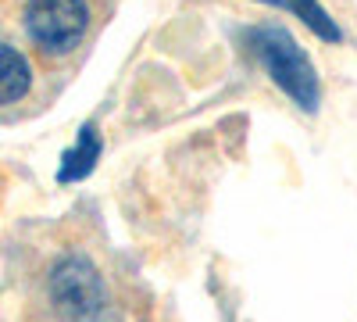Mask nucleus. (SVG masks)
<instances>
[{
  "mask_svg": "<svg viewBox=\"0 0 357 322\" xmlns=\"http://www.w3.org/2000/svg\"><path fill=\"white\" fill-rule=\"evenodd\" d=\"M254 57L264 65V72L272 75L282 90L301 104L304 111H318V72L311 65V57L304 54V47L296 43L282 25H257L247 33Z\"/></svg>",
  "mask_w": 357,
  "mask_h": 322,
  "instance_id": "obj_1",
  "label": "nucleus"
},
{
  "mask_svg": "<svg viewBox=\"0 0 357 322\" xmlns=\"http://www.w3.org/2000/svg\"><path fill=\"white\" fill-rule=\"evenodd\" d=\"M47 294L54 312L65 322H97L107 308V286L97 265L82 254H65L50 269Z\"/></svg>",
  "mask_w": 357,
  "mask_h": 322,
  "instance_id": "obj_2",
  "label": "nucleus"
},
{
  "mask_svg": "<svg viewBox=\"0 0 357 322\" xmlns=\"http://www.w3.org/2000/svg\"><path fill=\"white\" fill-rule=\"evenodd\" d=\"M89 25L86 0H29L25 4V29L36 47L47 54H68L79 47Z\"/></svg>",
  "mask_w": 357,
  "mask_h": 322,
  "instance_id": "obj_3",
  "label": "nucleus"
},
{
  "mask_svg": "<svg viewBox=\"0 0 357 322\" xmlns=\"http://www.w3.org/2000/svg\"><path fill=\"white\" fill-rule=\"evenodd\" d=\"M100 136L93 126H82L79 129V140H75V147L65 151L61 158V168H57V183H75V180H86L89 172H93L97 158H100Z\"/></svg>",
  "mask_w": 357,
  "mask_h": 322,
  "instance_id": "obj_4",
  "label": "nucleus"
},
{
  "mask_svg": "<svg viewBox=\"0 0 357 322\" xmlns=\"http://www.w3.org/2000/svg\"><path fill=\"white\" fill-rule=\"evenodd\" d=\"M33 86V68L29 61L8 43H0V104H15Z\"/></svg>",
  "mask_w": 357,
  "mask_h": 322,
  "instance_id": "obj_5",
  "label": "nucleus"
},
{
  "mask_svg": "<svg viewBox=\"0 0 357 322\" xmlns=\"http://www.w3.org/2000/svg\"><path fill=\"white\" fill-rule=\"evenodd\" d=\"M261 4H272V8H282V11H289V15H296V18H304L314 33H318L321 40H329V43H340V40H343L340 25L329 18V11H325L318 0H261Z\"/></svg>",
  "mask_w": 357,
  "mask_h": 322,
  "instance_id": "obj_6",
  "label": "nucleus"
}]
</instances>
